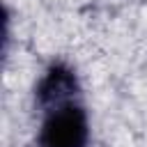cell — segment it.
<instances>
[{
	"label": "cell",
	"instance_id": "cell-1",
	"mask_svg": "<svg viewBox=\"0 0 147 147\" xmlns=\"http://www.w3.org/2000/svg\"><path fill=\"white\" fill-rule=\"evenodd\" d=\"M90 140L87 113L78 101L44 110L39 147H85Z\"/></svg>",
	"mask_w": 147,
	"mask_h": 147
},
{
	"label": "cell",
	"instance_id": "cell-2",
	"mask_svg": "<svg viewBox=\"0 0 147 147\" xmlns=\"http://www.w3.org/2000/svg\"><path fill=\"white\" fill-rule=\"evenodd\" d=\"M37 103L41 110H51L55 106L69 103L78 96V80L76 74L64 64H51L44 78L37 85Z\"/></svg>",
	"mask_w": 147,
	"mask_h": 147
}]
</instances>
